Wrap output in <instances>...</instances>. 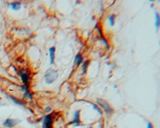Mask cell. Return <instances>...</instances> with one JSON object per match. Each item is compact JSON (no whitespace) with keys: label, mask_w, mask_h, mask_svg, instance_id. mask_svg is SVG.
<instances>
[{"label":"cell","mask_w":160,"mask_h":128,"mask_svg":"<svg viewBox=\"0 0 160 128\" xmlns=\"http://www.w3.org/2000/svg\"><path fill=\"white\" fill-rule=\"evenodd\" d=\"M82 63V55L81 53H78L75 56V60H74V65H80Z\"/></svg>","instance_id":"9c48e42d"},{"label":"cell","mask_w":160,"mask_h":128,"mask_svg":"<svg viewBox=\"0 0 160 128\" xmlns=\"http://www.w3.org/2000/svg\"><path fill=\"white\" fill-rule=\"evenodd\" d=\"M97 102V104L99 105V107H101V109L104 110V112L107 114V115H111L112 114V112H113V110H112V107L110 106V104L108 103L107 101L105 100H103V99H97L96 100Z\"/></svg>","instance_id":"3957f363"},{"label":"cell","mask_w":160,"mask_h":128,"mask_svg":"<svg viewBox=\"0 0 160 128\" xmlns=\"http://www.w3.org/2000/svg\"><path fill=\"white\" fill-rule=\"evenodd\" d=\"M88 103H89V104H91V105H92L93 107H95V110H96L97 112H99V113L100 115L102 114V111H101V110H99V107H97V106H96L95 104H93L92 102H88Z\"/></svg>","instance_id":"5bb4252c"},{"label":"cell","mask_w":160,"mask_h":128,"mask_svg":"<svg viewBox=\"0 0 160 128\" xmlns=\"http://www.w3.org/2000/svg\"><path fill=\"white\" fill-rule=\"evenodd\" d=\"M109 23L111 24V26H113L115 23V15H111V16L109 17Z\"/></svg>","instance_id":"4fadbf2b"},{"label":"cell","mask_w":160,"mask_h":128,"mask_svg":"<svg viewBox=\"0 0 160 128\" xmlns=\"http://www.w3.org/2000/svg\"><path fill=\"white\" fill-rule=\"evenodd\" d=\"M42 127L43 128H53V116L51 115H46L42 122Z\"/></svg>","instance_id":"5b68a950"},{"label":"cell","mask_w":160,"mask_h":128,"mask_svg":"<svg viewBox=\"0 0 160 128\" xmlns=\"http://www.w3.org/2000/svg\"><path fill=\"white\" fill-rule=\"evenodd\" d=\"M49 53H50V63L51 65H54V55H55V48L54 47H51L49 50Z\"/></svg>","instance_id":"ba28073f"},{"label":"cell","mask_w":160,"mask_h":128,"mask_svg":"<svg viewBox=\"0 0 160 128\" xmlns=\"http://www.w3.org/2000/svg\"><path fill=\"white\" fill-rule=\"evenodd\" d=\"M6 96H7V98H8L9 100L12 101L14 104H16V105H18V106H24V102H23L22 100H20V99L16 98V97H14V96L10 95H8V94L6 95Z\"/></svg>","instance_id":"52a82bcc"},{"label":"cell","mask_w":160,"mask_h":128,"mask_svg":"<svg viewBox=\"0 0 160 128\" xmlns=\"http://www.w3.org/2000/svg\"><path fill=\"white\" fill-rule=\"evenodd\" d=\"M57 71H55L54 69H48L47 71L45 72L44 75V78H45V81L47 82L48 84L53 83L54 81L57 79Z\"/></svg>","instance_id":"7a4b0ae2"},{"label":"cell","mask_w":160,"mask_h":128,"mask_svg":"<svg viewBox=\"0 0 160 128\" xmlns=\"http://www.w3.org/2000/svg\"><path fill=\"white\" fill-rule=\"evenodd\" d=\"M147 128H154V126H153V124H151V122H148V124H147Z\"/></svg>","instance_id":"9a60e30c"},{"label":"cell","mask_w":160,"mask_h":128,"mask_svg":"<svg viewBox=\"0 0 160 128\" xmlns=\"http://www.w3.org/2000/svg\"><path fill=\"white\" fill-rule=\"evenodd\" d=\"M20 122L19 120L17 119H12V118H8L7 120H5L3 122V126L6 128H13L14 126H16Z\"/></svg>","instance_id":"277c9868"},{"label":"cell","mask_w":160,"mask_h":128,"mask_svg":"<svg viewBox=\"0 0 160 128\" xmlns=\"http://www.w3.org/2000/svg\"><path fill=\"white\" fill-rule=\"evenodd\" d=\"M18 75L20 76L21 80H22L24 86L29 88V83H30V73L27 69H20L18 71Z\"/></svg>","instance_id":"6da1fadb"},{"label":"cell","mask_w":160,"mask_h":128,"mask_svg":"<svg viewBox=\"0 0 160 128\" xmlns=\"http://www.w3.org/2000/svg\"><path fill=\"white\" fill-rule=\"evenodd\" d=\"M0 106H1V103H0Z\"/></svg>","instance_id":"2e32d148"},{"label":"cell","mask_w":160,"mask_h":128,"mask_svg":"<svg viewBox=\"0 0 160 128\" xmlns=\"http://www.w3.org/2000/svg\"><path fill=\"white\" fill-rule=\"evenodd\" d=\"M80 113H81L80 110H76L74 112L73 121H72L71 122H69V124H73L75 126H80L81 124V119H80Z\"/></svg>","instance_id":"8992f818"},{"label":"cell","mask_w":160,"mask_h":128,"mask_svg":"<svg viewBox=\"0 0 160 128\" xmlns=\"http://www.w3.org/2000/svg\"><path fill=\"white\" fill-rule=\"evenodd\" d=\"M89 61L87 60L85 62H84V65H82V74H85L86 73V70H87V68H88V65H89Z\"/></svg>","instance_id":"7c38bea8"},{"label":"cell","mask_w":160,"mask_h":128,"mask_svg":"<svg viewBox=\"0 0 160 128\" xmlns=\"http://www.w3.org/2000/svg\"><path fill=\"white\" fill-rule=\"evenodd\" d=\"M21 2H12L9 4V6L11 7V9H13V11H19L20 8H21Z\"/></svg>","instance_id":"30bf717a"},{"label":"cell","mask_w":160,"mask_h":128,"mask_svg":"<svg viewBox=\"0 0 160 128\" xmlns=\"http://www.w3.org/2000/svg\"><path fill=\"white\" fill-rule=\"evenodd\" d=\"M156 28L158 29L160 26V17H159V14L157 12H156Z\"/></svg>","instance_id":"8fae6325"}]
</instances>
